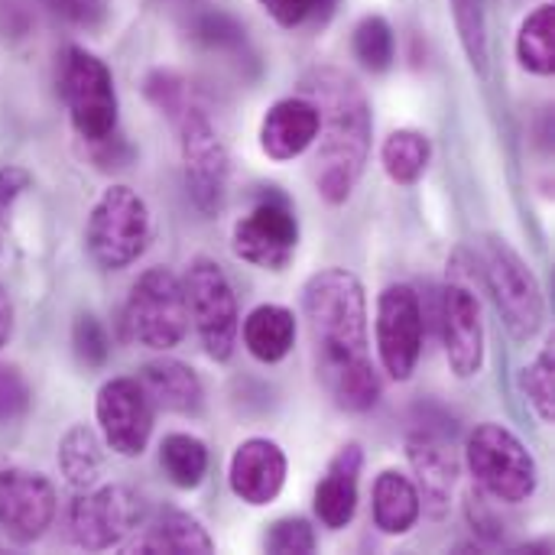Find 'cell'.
Wrapping results in <instances>:
<instances>
[{"label":"cell","instance_id":"cell-1","mask_svg":"<svg viewBox=\"0 0 555 555\" xmlns=\"http://www.w3.org/2000/svg\"><path fill=\"white\" fill-rule=\"evenodd\" d=\"M302 309L315 345V374L335 406L367 413L380 400V374L367 348V302L361 280L328 267L302 286Z\"/></svg>","mask_w":555,"mask_h":555},{"label":"cell","instance_id":"cell-2","mask_svg":"<svg viewBox=\"0 0 555 555\" xmlns=\"http://www.w3.org/2000/svg\"><path fill=\"white\" fill-rule=\"evenodd\" d=\"M302 98L319 111L315 189L328 205H345L358 189L371 156V104L354 78L338 68H312L299 81Z\"/></svg>","mask_w":555,"mask_h":555},{"label":"cell","instance_id":"cell-3","mask_svg":"<svg viewBox=\"0 0 555 555\" xmlns=\"http://www.w3.org/2000/svg\"><path fill=\"white\" fill-rule=\"evenodd\" d=\"M468 472L494 504H527L537 494L540 468L530 449L501 423H485L468 436Z\"/></svg>","mask_w":555,"mask_h":555},{"label":"cell","instance_id":"cell-4","mask_svg":"<svg viewBox=\"0 0 555 555\" xmlns=\"http://www.w3.org/2000/svg\"><path fill=\"white\" fill-rule=\"evenodd\" d=\"M485 283L514 341H533L546 322V299L533 267L498 234L485 237L481 247Z\"/></svg>","mask_w":555,"mask_h":555},{"label":"cell","instance_id":"cell-5","mask_svg":"<svg viewBox=\"0 0 555 555\" xmlns=\"http://www.w3.org/2000/svg\"><path fill=\"white\" fill-rule=\"evenodd\" d=\"M85 241L88 254L104 270H124L137 263L153 241V218L146 202L127 185L104 189L88 215Z\"/></svg>","mask_w":555,"mask_h":555},{"label":"cell","instance_id":"cell-6","mask_svg":"<svg viewBox=\"0 0 555 555\" xmlns=\"http://www.w3.org/2000/svg\"><path fill=\"white\" fill-rule=\"evenodd\" d=\"M124 325L127 335L150 351L176 348L189 328L182 280L166 267H150L146 273H140L124 306Z\"/></svg>","mask_w":555,"mask_h":555},{"label":"cell","instance_id":"cell-7","mask_svg":"<svg viewBox=\"0 0 555 555\" xmlns=\"http://www.w3.org/2000/svg\"><path fill=\"white\" fill-rule=\"evenodd\" d=\"M59 85L72 127L85 143H101L111 133H117V91L111 68L98 55L78 46L65 49Z\"/></svg>","mask_w":555,"mask_h":555},{"label":"cell","instance_id":"cell-8","mask_svg":"<svg viewBox=\"0 0 555 555\" xmlns=\"http://www.w3.org/2000/svg\"><path fill=\"white\" fill-rule=\"evenodd\" d=\"M185 306L211 361H228L237 348L241 312L224 270L211 257H195L182 280Z\"/></svg>","mask_w":555,"mask_h":555},{"label":"cell","instance_id":"cell-9","mask_svg":"<svg viewBox=\"0 0 555 555\" xmlns=\"http://www.w3.org/2000/svg\"><path fill=\"white\" fill-rule=\"evenodd\" d=\"M172 120L179 127L185 189L198 211L215 215V211H221V205L228 198V176H231L228 150L218 137V130L211 127V120L205 117V111L195 107L192 101Z\"/></svg>","mask_w":555,"mask_h":555},{"label":"cell","instance_id":"cell-10","mask_svg":"<svg viewBox=\"0 0 555 555\" xmlns=\"http://www.w3.org/2000/svg\"><path fill=\"white\" fill-rule=\"evenodd\" d=\"M234 257L280 273L293 263L299 247V221L289 205V198L276 189H267L257 205L234 224L231 231Z\"/></svg>","mask_w":555,"mask_h":555},{"label":"cell","instance_id":"cell-11","mask_svg":"<svg viewBox=\"0 0 555 555\" xmlns=\"http://www.w3.org/2000/svg\"><path fill=\"white\" fill-rule=\"evenodd\" d=\"M143 520V498L124 485L85 491L68 507V533L78 550L101 553L120 546Z\"/></svg>","mask_w":555,"mask_h":555},{"label":"cell","instance_id":"cell-12","mask_svg":"<svg viewBox=\"0 0 555 555\" xmlns=\"http://www.w3.org/2000/svg\"><path fill=\"white\" fill-rule=\"evenodd\" d=\"M55 520V488L46 475L0 452V530L13 543H36Z\"/></svg>","mask_w":555,"mask_h":555},{"label":"cell","instance_id":"cell-13","mask_svg":"<svg viewBox=\"0 0 555 555\" xmlns=\"http://www.w3.org/2000/svg\"><path fill=\"white\" fill-rule=\"evenodd\" d=\"M377 354L393 380H410L423 354V306L413 286L393 283L377 299Z\"/></svg>","mask_w":555,"mask_h":555},{"label":"cell","instance_id":"cell-14","mask_svg":"<svg viewBox=\"0 0 555 555\" xmlns=\"http://www.w3.org/2000/svg\"><path fill=\"white\" fill-rule=\"evenodd\" d=\"M153 403L140 380L133 377H114L98 390L94 416L101 426V436L111 452L124 459H137L146 452L153 436Z\"/></svg>","mask_w":555,"mask_h":555},{"label":"cell","instance_id":"cell-15","mask_svg":"<svg viewBox=\"0 0 555 555\" xmlns=\"http://www.w3.org/2000/svg\"><path fill=\"white\" fill-rule=\"evenodd\" d=\"M439 328H442V348L452 374L462 380L475 377L485 364V322H481L478 299L465 286L449 283L442 289Z\"/></svg>","mask_w":555,"mask_h":555},{"label":"cell","instance_id":"cell-16","mask_svg":"<svg viewBox=\"0 0 555 555\" xmlns=\"http://www.w3.org/2000/svg\"><path fill=\"white\" fill-rule=\"evenodd\" d=\"M231 491L250 504L267 507L280 498L286 485V455L273 439H247L234 449L228 468Z\"/></svg>","mask_w":555,"mask_h":555},{"label":"cell","instance_id":"cell-17","mask_svg":"<svg viewBox=\"0 0 555 555\" xmlns=\"http://www.w3.org/2000/svg\"><path fill=\"white\" fill-rule=\"evenodd\" d=\"M406 459H410V468L416 475L413 485L420 491L423 511L433 520H442L449 511V501H452L455 475H459L452 449L442 439H436L433 433H413L406 439Z\"/></svg>","mask_w":555,"mask_h":555},{"label":"cell","instance_id":"cell-18","mask_svg":"<svg viewBox=\"0 0 555 555\" xmlns=\"http://www.w3.org/2000/svg\"><path fill=\"white\" fill-rule=\"evenodd\" d=\"M319 133V111L312 107L309 98L296 94V98H283L276 101L263 124H260V146L270 159L286 163L302 156Z\"/></svg>","mask_w":555,"mask_h":555},{"label":"cell","instance_id":"cell-19","mask_svg":"<svg viewBox=\"0 0 555 555\" xmlns=\"http://www.w3.org/2000/svg\"><path fill=\"white\" fill-rule=\"evenodd\" d=\"M364 468V452L361 446L348 442L345 449L335 452V459L325 468V478L315 488V514L322 527L328 530H345L354 520L358 511V481Z\"/></svg>","mask_w":555,"mask_h":555},{"label":"cell","instance_id":"cell-20","mask_svg":"<svg viewBox=\"0 0 555 555\" xmlns=\"http://www.w3.org/2000/svg\"><path fill=\"white\" fill-rule=\"evenodd\" d=\"M140 387L146 390L153 410L179 413V416H195L202 410V380L185 361L156 358L143 364Z\"/></svg>","mask_w":555,"mask_h":555},{"label":"cell","instance_id":"cell-21","mask_svg":"<svg viewBox=\"0 0 555 555\" xmlns=\"http://www.w3.org/2000/svg\"><path fill=\"white\" fill-rule=\"evenodd\" d=\"M133 553L143 555H208L215 553L205 527L185 511H166L137 543Z\"/></svg>","mask_w":555,"mask_h":555},{"label":"cell","instance_id":"cell-22","mask_svg":"<svg viewBox=\"0 0 555 555\" xmlns=\"http://www.w3.org/2000/svg\"><path fill=\"white\" fill-rule=\"evenodd\" d=\"M423 514L416 485L400 472H384L374 481V524L387 537H403Z\"/></svg>","mask_w":555,"mask_h":555},{"label":"cell","instance_id":"cell-23","mask_svg":"<svg viewBox=\"0 0 555 555\" xmlns=\"http://www.w3.org/2000/svg\"><path fill=\"white\" fill-rule=\"evenodd\" d=\"M244 345L247 351L263 361V364H276L283 361L293 345H296V315L286 306H257L247 319H244Z\"/></svg>","mask_w":555,"mask_h":555},{"label":"cell","instance_id":"cell-24","mask_svg":"<svg viewBox=\"0 0 555 555\" xmlns=\"http://www.w3.org/2000/svg\"><path fill=\"white\" fill-rule=\"evenodd\" d=\"M55 459H59V472L65 475V481L78 491H88L101 478V468H104L101 439L88 426H72L62 436Z\"/></svg>","mask_w":555,"mask_h":555},{"label":"cell","instance_id":"cell-25","mask_svg":"<svg viewBox=\"0 0 555 555\" xmlns=\"http://www.w3.org/2000/svg\"><path fill=\"white\" fill-rule=\"evenodd\" d=\"M380 159H384V169L387 176L397 182V185H416L423 179V172L429 169V159H433V143L423 130H393L384 146H380Z\"/></svg>","mask_w":555,"mask_h":555},{"label":"cell","instance_id":"cell-26","mask_svg":"<svg viewBox=\"0 0 555 555\" xmlns=\"http://www.w3.org/2000/svg\"><path fill=\"white\" fill-rule=\"evenodd\" d=\"M159 465L176 488H198L208 475V449L189 433H169L159 446Z\"/></svg>","mask_w":555,"mask_h":555},{"label":"cell","instance_id":"cell-27","mask_svg":"<svg viewBox=\"0 0 555 555\" xmlns=\"http://www.w3.org/2000/svg\"><path fill=\"white\" fill-rule=\"evenodd\" d=\"M517 59L533 75H553L555 68V10L550 3L537 7L517 36Z\"/></svg>","mask_w":555,"mask_h":555},{"label":"cell","instance_id":"cell-28","mask_svg":"<svg viewBox=\"0 0 555 555\" xmlns=\"http://www.w3.org/2000/svg\"><path fill=\"white\" fill-rule=\"evenodd\" d=\"M351 49L358 55V62L371 72H387L393 65V29L384 16H364L358 26H354V36H351Z\"/></svg>","mask_w":555,"mask_h":555},{"label":"cell","instance_id":"cell-29","mask_svg":"<svg viewBox=\"0 0 555 555\" xmlns=\"http://www.w3.org/2000/svg\"><path fill=\"white\" fill-rule=\"evenodd\" d=\"M455 26L462 49L468 62L475 65L478 75L488 72V16H485V0H452Z\"/></svg>","mask_w":555,"mask_h":555},{"label":"cell","instance_id":"cell-30","mask_svg":"<svg viewBox=\"0 0 555 555\" xmlns=\"http://www.w3.org/2000/svg\"><path fill=\"white\" fill-rule=\"evenodd\" d=\"M524 390L543 423L553 426L555 420V358L553 348H543L533 364L524 371Z\"/></svg>","mask_w":555,"mask_h":555},{"label":"cell","instance_id":"cell-31","mask_svg":"<svg viewBox=\"0 0 555 555\" xmlns=\"http://www.w3.org/2000/svg\"><path fill=\"white\" fill-rule=\"evenodd\" d=\"M72 351L78 358V364L98 371L107 364L111 358V338L104 332V325L94 315H78L72 325Z\"/></svg>","mask_w":555,"mask_h":555},{"label":"cell","instance_id":"cell-32","mask_svg":"<svg viewBox=\"0 0 555 555\" xmlns=\"http://www.w3.org/2000/svg\"><path fill=\"white\" fill-rule=\"evenodd\" d=\"M315 530L302 517H283L263 537V550L273 555H309L315 553Z\"/></svg>","mask_w":555,"mask_h":555},{"label":"cell","instance_id":"cell-33","mask_svg":"<svg viewBox=\"0 0 555 555\" xmlns=\"http://www.w3.org/2000/svg\"><path fill=\"white\" fill-rule=\"evenodd\" d=\"M29 406H33V387L23 377V371L13 364H0V426L23 420Z\"/></svg>","mask_w":555,"mask_h":555},{"label":"cell","instance_id":"cell-34","mask_svg":"<svg viewBox=\"0 0 555 555\" xmlns=\"http://www.w3.org/2000/svg\"><path fill=\"white\" fill-rule=\"evenodd\" d=\"M143 91H146V98H150L159 111H166L169 117H176V114L189 104V88H185V81H182L179 75H172V72H153V75H146Z\"/></svg>","mask_w":555,"mask_h":555},{"label":"cell","instance_id":"cell-35","mask_svg":"<svg viewBox=\"0 0 555 555\" xmlns=\"http://www.w3.org/2000/svg\"><path fill=\"white\" fill-rule=\"evenodd\" d=\"M335 0H260V7L286 29L306 23L309 16H328Z\"/></svg>","mask_w":555,"mask_h":555},{"label":"cell","instance_id":"cell-36","mask_svg":"<svg viewBox=\"0 0 555 555\" xmlns=\"http://www.w3.org/2000/svg\"><path fill=\"white\" fill-rule=\"evenodd\" d=\"M42 7L75 26H98L104 20V3L101 0H42Z\"/></svg>","mask_w":555,"mask_h":555},{"label":"cell","instance_id":"cell-37","mask_svg":"<svg viewBox=\"0 0 555 555\" xmlns=\"http://www.w3.org/2000/svg\"><path fill=\"white\" fill-rule=\"evenodd\" d=\"M33 185V176L23 166H7L0 169V224L7 221L10 208L16 205V198Z\"/></svg>","mask_w":555,"mask_h":555},{"label":"cell","instance_id":"cell-38","mask_svg":"<svg viewBox=\"0 0 555 555\" xmlns=\"http://www.w3.org/2000/svg\"><path fill=\"white\" fill-rule=\"evenodd\" d=\"M33 26V13L26 0H0V36L23 39Z\"/></svg>","mask_w":555,"mask_h":555},{"label":"cell","instance_id":"cell-39","mask_svg":"<svg viewBox=\"0 0 555 555\" xmlns=\"http://www.w3.org/2000/svg\"><path fill=\"white\" fill-rule=\"evenodd\" d=\"M10 332H13V302H10L7 289L0 286V351L10 341Z\"/></svg>","mask_w":555,"mask_h":555}]
</instances>
